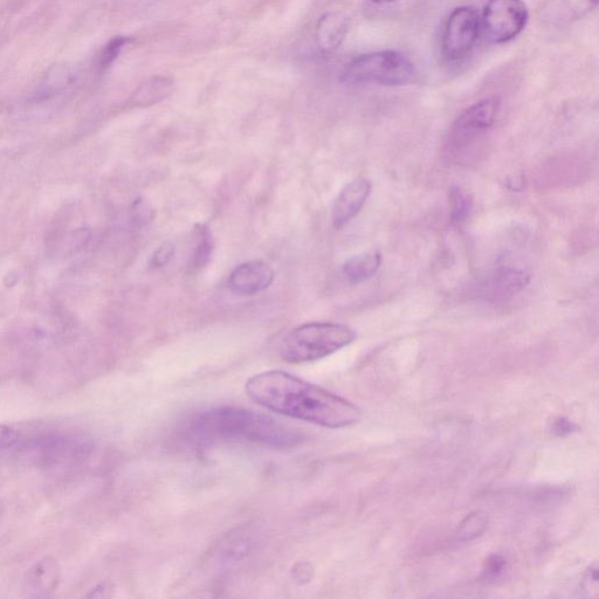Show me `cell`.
Instances as JSON below:
<instances>
[{
	"instance_id": "1",
	"label": "cell",
	"mask_w": 599,
	"mask_h": 599,
	"mask_svg": "<svg viewBox=\"0 0 599 599\" xmlns=\"http://www.w3.org/2000/svg\"><path fill=\"white\" fill-rule=\"evenodd\" d=\"M245 389L263 408L323 428L343 429L361 419L355 404L286 371L270 370L253 376Z\"/></svg>"
},
{
	"instance_id": "2",
	"label": "cell",
	"mask_w": 599,
	"mask_h": 599,
	"mask_svg": "<svg viewBox=\"0 0 599 599\" xmlns=\"http://www.w3.org/2000/svg\"><path fill=\"white\" fill-rule=\"evenodd\" d=\"M179 433L184 442L196 447L251 443L286 450L302 442L301 433L292 426L237 406H218L196 412L185 419Z\"/></svg>"
},
{
	"instance_id": "3",
	"label": "cell",
	"mask_w": 599,
	"mask_h": 599,
	"mask_svg": "<svg viewBox=\"0 0 599 599\" xmlns=\"http://www.w3.org/2000/svg\"><path fill=\"white\" fill-rule=\"evenodd\" d=\"M356 339L355 330L340 323H305L284 337L279 353L287 363H311L335 354Z\"/></svg>"
},
{
	"instance_id": "4",
	"label": "cell",
	"mask_w": 599,
	"mask_h": 599,
	"mask_svg": "<svg viewBox=\"0 0 599 599\" xmlns=\"http://www.w3.org/2000/svg\"><path fill=\"white\" fill-rule=\"evenodd\" d=\"M415 77L411 60L392 50L358 55L342 73V81L350 85L405 86Z\"/></svg>"
},
{
	"instance_id": "5",
	"label": "cell",
	"mask_w": 599,
	"mask_h": 599,
	"mask_svg": "<svg viewBox=\"0 0 599 599\" xmlns=\"http://www.w3.org/2000/svg\"><path fill=\"white\" fill-rule=\"evenodd\" d=\"M528 9L522 0H488L483 16L485 36L493 44H505L525 30Z\"/></svg>"
},
{
	"instance_id": "6",
	"label": "cell",
	"mask_w": 599,
	"mask_h": 599,
	"mask_svg": "<svg viewBox=\"0 0 599 599\" xmlns=\"http://www.w3.org/2000/svg\"><path fill=\"white\" fill-rule=\"evenodd\" d=\"M480 17L471 6H461L454 10L444 27L442 52L449 61L463 60L478 43Z\"/></svg>"
},
{
	"instance_id": "7",
	"label": "cell",
	"mask_w": 599,
	"mask_h": 599,
	"mask_svg": "<svg viewBox=\"0 0 599 599\" xmlns=\"http://www.w3.org/2000/svg\"><path fill=\"white\" fill-rule=\"evenodd\" d=\"M500 109L498 98H486L474 103L461 113L451 130V140L456 147H465L490 129Z\"/></svg>"
},
{
	"instance_id": "8",
	"label": "cell",
	"mask_w": 599,
	"mask_h": 599,
	"mask_svg": "<svg viewBox=\"0 0 599 599\" xmlns=\"http://www.w3.org/2000/svg\"><path fill=\"white\" fill-rule=\"evenodd\" d=\"M273 268L261 260L247 261L234 268L229 278L231 292L240 296H252L266 291L273 284Z\"/></svg>"
},
{
	"instance_id": "9",
	"label": "cell",
	"mask_w": 599,
	"mask_h": 599,
	"mask_svg": "<svg viewBox=\"0 0 599 599\" xmlns=\"http://www.w3.org/2000/svg\"><path fill=\"white\" fill-rule=\"evenodd\" d=\"M63 570L57 559L45 556L26 571L24 577V590L26 595L33 598H47L58 591Z\"/></svg>"
},
{
	"instance_id": "10",
	"label": "cell",
	"mask_w": 599,
	"mask_h": 599,
	"mask_svg": "<svg viewBox=\"0 0 599 599\" xmlns=\"http://www.w3.org/2000/svg\"><path fill=\"white\" fill-rule=\"evenodd\" d=\"M370 192L371 182L366 177H358L342 189L332 211L335 229H342L361 212Z\"/></svg>"
},
{
	"instance_id": "11",
	"label": "cell",
	"mask_w": 599,
	"mask_h": 599,
	"mask_svg": "<svg viewBox=\"0 0 599 599\" xmlns=\"http://www.w3.org/2000/svg\"><path fill=\"white\" fill-rule=\"evenodd\" d=\"M350 19L341 12H330L320 19L316 26V43L322 51L332 52L346 39Z\"/></svg>"
},
{
	"instance_id": "12",
	"label": "cell",
	"mask_w": 599,
	"mask_h": 599,
	"mask_svg": "<svg viewBox=\"0 0 599 599\" xmlns=\"http://www.w3.org/2000/svg\"><path fill=\"white\" fill-rule=\"evenodd\" d=\"M597 4L598 0H552L543 12L548 22L563 25L587 16Z\"/></svg>"
},
{
	"instance_id": "13",
	"label": "cell",
	"mask_w": 599,
	"mask_h": 599,
	"mask_svg": "<svg viewBox=\"0 0 599 599\" xmlns=\"http://www.w3.org/2000/svg\"><path fill=\"white\" fill-rule=\"evenodd\" d=\"M529 279V274L525 271L507 268V270H501L497 274H494L487 281L485 287L487 288L488 295L494 296L497 299H505L507 296H513L521 292L528 285Z\"/></svg>"
},
{
	"instance_id": "14",
	"label": "cell",
	"mask_w": 599,
	"mask_h": 599,
	"mask_svg": "<svg viewBox=\"0 0 599 599\" xmlns=\"http://www.w3.org/2000/svg\"><path fill=\"white\" fill-rule=\"evenodd\" d=\"M175 81L164 75H155L136 89L133 101L136 106L149 107L168 98L174 92Z\"/></svg>"
},
{
	"instance_id": "15",
	"label": "cell",
	"mask_w": 599,
	"mask_h": 599,
	"mask_svg": "<svg viewBox=\"0 0 599 599\" xmlns=\"http://www.w3.org/2000/svg\"><path fill=\"white\" fill-rule=\"evenodd\" d=\"M382 265V256L378 252L362 253L346 261L342 271L351 284H361L374 277Z\"/></svg>"
},
{
	"instance_id": "16",
	"label": "cell",
	"mask_w": 599,
	"mask_h": 599,
	"mask_svg": "<svg viewBox=\"0 0 599 599\" xmlns=\"http://www.w3.org/2000/svg\"><path fill=\"white\" fill-rule=\"evenodd\" d=\"M213 250H215V240L208 226L198 224L195 229V246L189 259V270L191 272L201 271L210 263Z\"/></svg>"
},
{
	"instance_id": "17",
	"label": "cell",
	"mask_w": 599,
	"mask_h": 599,
	"mask_svg": "<svg viewBox=\"0 0 599 599\" xmlns=\"http://www.w3.org/2000/svg\"><path fill=\"white\" fill-rule=\"evenodd\" d=\"M451 217L454 223H464L472 210V201L466 192L453 187L450 191Z\"/></svg>"
},
{
	"instance_id": "18",
	"label": "cell",
	"mask_w": 599,
	"mask_h": 599,
	"mask_svg": "<svg viewBox=\"0 0 599 599\" xmlns=\"http://www.w3.org/2000/svg\"><path fill=\"white\" fill-rule=\"evenodd\" d=\"M487 526V520L485 516L480 514H471L461 523L459 528V535L461 539L470 541L484 533Z\"/></svg>"
},
{
	"instance_id": "19",
	"label": "cell",
	"mask_w": 599,
	"mask_h": 599,
	"mask_svg": "<svg viewBox=\"0 0 599 599\" xmlns=\"http://www.w3.org/2000/svg\"><path fill=\"white\" fill-rule=\"evenodd\" d=\"M128 43L129 38L126 37H116L113 40H110L109 44L103 48L100 58V67L107 68L112 65L117 57H119L123 47Z\"/></svg>"
},
{
	"instance_id": "20",
	"label": "cell",
	"mask_w": 599,
	"mask_h": 599,
	"mask_svg": "<svg viewBox=\"0 0 599 599\" xmlns=\"http://www.w3.org/2000/svg\"><path fill=\"white\" fill-rule=\"evenodd\" d=\"M175 252L174 244L171 242L162 243L150 258L151 270H160V268L167 266L172 258L175 257Z\"/></svg>"
},
{
	"instance_id": "21",
	"label": "cell",
	"mask_w": 599,
	"mask_h": 599,
	"mask_svg": "<svg viewBox=\"0 0 599 599\" xmlns=\"http://www.w3.org/2000/svg\"><path fill=\"white\" fill-rule=\"evenodd\" d=\"M507 567V562L500 555H492L488 557L483 569V578L487 582L497 581L504 575Z\"/></svg>"
},
{
	"instance_id": "22",
	"label": "cell",
	"mask_w": 599,
	"mask_h": 599,
	"mask_svg": "<svg viewBox=\"0 0 599 599\" xmlns=\"http://www.w3.org/2000/svg\"><path fill=\"white\" fill-rule=\"evenodd\" d=\"M19 443V431L11 425L0 423V451L12 449Z\"/></svg>"
},
{
	"instance_id": "23",
	"label": "cell",
	"mask_w": 599,
	"mask_h": 599,
	"mask_svg": "<svg viewBox=\"0 0 599 599\" xmlns=\"http://www.w3.org/2000/svg\"><path fill=\"white\" fill-rule=\"evenodd\" d=\"M135 222L141 225H147L148 223L153 222L154 219V211L149 208L146 203L137 202L135 204Z\"/></svg>"
},
{
	"instance_id": "24",
	"label": "cell",
	"mask_w": 599,
	"mask_h": 599,
	"mask_svg": "<svg viewBox=\"0 0 599 599\" xmlns=\"http://www.w3.org/2000/svg\"><path fill=\"white\" fill-rule=\"evenodd\" d=\"M577 429V425H575L573 422H570L569 419L562 417L556 419L553 428L556 435L559 436L570 435V433H573Z\"/></svg>"
},
{
	"instance_id": "25",
	"label": "cell",
	"mask_w": 599,
	"mask_h": 599,
	"mask_svg": "<svg viewBox=\"0 0 599 599\" xmlns=\"http://www.w3.org/2000/svg\"><path fill=\"white\" fill-rule=\"evenodd\" d=\"M89 238H91V233L88 230L81 229L75 232L72 238L73 249L80 250L85 247L89 242Z\"/></svg>"
},
{
	"instance_id": "26",
	"label": "cell",
	"mask_w": 599,
	"mask_h": 599,
	"mask_svg": "<svg viewBox=\"0 0 599 599\" xmlns=\"http://www.w3.org/2000/svg\"><path fill=\"white\" fill-rule=\"evenodd\" d=\"M371 2L375 3V4H390L392 2H395V0H371Z\"/></svg>"
}]
</instances>
